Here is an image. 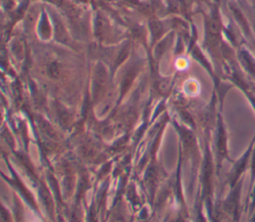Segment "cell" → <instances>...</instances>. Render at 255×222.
Segmentation results:
<instances>
[{
    "instance_id": "obj_1",
    "label": "cell",
    "mask_w": 255,
    "mask_h": 222,
    "mask_svg": "<svg viewBox=\"0 0 255 222\" xmlns=\"http://www.w3.org/2000/svg\"><path fill=\"white\" fill-rule=\"evenodd\" d=\"M49 74L52 77H54V78L59 76V68H58L57 64H50V66H49Z\"/></svg>"
}]
</instances>
